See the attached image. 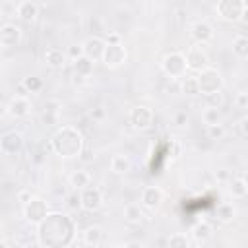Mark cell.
I'll list each match as a JSON object with an SVG mask.
<instances>
[{
    "instance_id": "6da1fadb",
    "label": "cell",
    "mask_w": 248,
    "mask_h": 248,
    "mask_svg": "<svg viewBox=\"0 0 248 248\" xmlns=\"http://www.w3.org/2000/svg\"><path fill=\"white\" fill-rule=\"evenodd\" d=\"M50 145H52V151L60 157H78L79 151L83 149V138L76 128L66 126L54 134Z\"/></svg>"
},
{
    "instance_id": "7a4b0ae2",
    "label": "cell",
    "mask_w": 248,
    "mask_h": 248,
    "mask_svg": "<svg viewBox=\"0 0 248 248\" xmlns=\"http://www.w3.org/2000/svg\"><path fill=\"white\" fill-rule=\"evenodd\" d=\"M39 225H41V229H39V244H48L50 246L52 236L58 234L60 231L74 232V223L64 213H46V217Z\"/></svg>"
},
{
    "instance_id": "3957f363",
    "label": "cell",
    "mask_w": 248,
    "mask_h": 248,
    "mask_svg": "<svg viewBox=\"0 0 248 248\" xmlns=\"http://www.w3.org/2000/svg\"><path fill=\"white\" fill-rule=\"evenodd\" d=\"M196 79H198V89H200L202 95H211L215 91H221V87H223L221 74L215 68H209V66L200 70V76Z\"/></svg>"
},
{
    "instance_id": "277c9868",
    "label": "cell",
    "mask_w": 248,
    "mask_h": 248,
    "mask_svg": "<svg viewBox=\"0 0 248 248\" xmlns=\"http://www.w3.org/2000/svg\"><path fill=\"white\" fill-rule=\"evenodd\" d=\"M217 12L227 21H238L246 16V4L244 0H219Z\"/></svg>"
},
{
    "instance_id": "5b68a950",
    "label": "cell",
    "mask_w": 248,
    "mask_h": 248,
    "mask_svg": "<svg viewBox=\"0 0 248 248\" xmlns=\"http://www.w3.org/2000/svg\"><path fill=\"white\" fill-rule=\"evenodd\" d=\"M163 70H165L167 76L180 79V78L186 74V60H184V56L178 54V52L167 54L165 60H163Z\"/></svg>"
},
{
    "instance_id": "8992f818",
    "label": "cell",
    "mask_w": 248,
    "mask_h": 248,
    "mask_svg": "<svg viewBox=\"0 0 248 248\" xmlns=\"http://www.w3.org/2000/svg\"><path fill=\"white\" fill-rule=\"evenodd\" d=\"M130 124L136 130H147L153 124V112L147 107H134L130 110Z\"/></svg>"
},
{
    "instance_id": "52a82bcc",
    "label": "cell",
    "mask_w": 248,
    "mask_h": 248,
    "mask_svg": "<svg viewBox=\"0 0 248 248\" xmlns=\"http://www.w3.org/2000/svg\"><path fill=\"white\" fill-rule=\"evenodd\" d=\"M101 60L105 62V66L116 68V66H120L126 60V50H124V46L120 43L118 45H105V50H103V58Z\"/></svg>"
},
{
    "instance_id": "ba28073f",
    "label": "cell",
    "mask_w": 248,
    "mask_h": 248,
    "mask_svg": "<svg viewBox=\"0 0 248 248\" xmlns=\"http://www.w3.org/2000/svg\"><path fill=\"white\" fill-rule=\"evenodd\" d=\"M184 60H186V68L196 70V72L207 68V64H209V58H207V54L202 50V46H192V48L186 52Z\"/></svg>"
},
{
    "instance_id": "9c48e42d",
    "label": "cell",
    "mask_w": 248,
    "mask_h": 248,
    "mask_svg": "<svg viewBox=\"0 0 248 248\" xmlns=\"http://www.w3.org/2000/svg\"><path fill=\"white\" fill-rule=\"evenodd\" d=\"M23 147V136L19 132H8L0 138V149L6 155H16Z\"/></svg>"
},
{
    "instance_id": "30bf717a",
    "label": "cell",
    "mask_w": 248,
    "mask_h": 248,
    "mask_svg": "<svg viewBox=\"0 0 248 248\" xmlns=\"http://www.w3.org/2000/svg\"><path fill=\"white\" fill-rule=\"evenodd\" d=\"M79 202H81V207L85 211H97L103 203L101 190L99 188H83L79 194Z\"/></svg>"
},
{
    "instance_id": "8fae6325",
    "label": "cell",
    "mask_w": 248,
    "mask_h": 248,
    "mask_svg": "<svg viewBox=\"0 0 248 248\" xmlns=\"http://www.w3.org/2000/svg\"><path fill=\"white\" fill-rule=\"evenodd\" d=\"M45 217H46V203H45L43 200H33V198H31V200L25 203V219H27L29 223L39 225Z\"/></svg>"
},
{
    "instance_id": "7c38bea8",
    "label": "cell",
    "mask_w": 248,
    "mask_h": 248,
    "mask_svg": "<svg viewBox=\"0 0 248 248\" xmlns=\"http://www.w3.org/2000/svg\"><path fill=\"white\" fill-rule=\"evenodd\" d=\"M21 39V29L14 23H6L0 27V45L6 46V48H12L19 43Z\"/></svg>"
},
{
    "instance_id": "4fadbf2b",
    "label": "cell",
    "mask_w": 248,
    "mask_h": 248,
    "mask_svg": "<svg viewBox=\"0 0 248 248\" xmlns=\"http://www.w3.org/2000/svg\"><path fill=\"white\" fill-rule=\"evenodd\" d=\"M105 41L101 37H89L81 46H83V54L89 58V60H101L103 58V50H105Z\"/></svg>"
},
{
    "instance_id": "5bb4252c",
    "label": "cell",
    "mask_w": 248,
    "mask_h": 248,
    "mask_svg": "<svg viewBox=\"0 0 248 248\" xmlns=\"http://www.w3.org/2000/svg\"><path fill=\"white\" fill-rule=\"evenodd\" d=\"M161 202H163V192L157 186H147L141 192V203L147 209H157L161 205Z\"/></svg>"
},
{
    "instance_id": "9a60e30c",
    "label": "cell",
    "mask_w": 248,
    "mask_h": 248,
    "mask_svg": "<svg viewBox=\"0 0 248 248\" xmlns=\"http://www.w3.org/2000/svg\"><path fill=\"white\" fill-rule=\"evenodd\" d=\"M29 101L27 97H14L10 103H8V112L14 116V118H23L29 114Z\"/></svg>"
},
{
    "instance_id": "2e32d148",
    "label": "cell",
    "mask_w": 248,
    "mask_h": 248,
    "mask_svg": "<svg viewBox=\"0 0 248 248\" xmlns=\"http://www.w3.org/2000/svg\"><path fill=\"white\" fill-rule=\"evenodd\" d=\"M192 37H194L196 43H202L203 45V43H207V41L213 39V27L209 23H205V21H198L192 27Z\"/></svg>"
},
{
    "instance_id": "e0dca14e",
    "label": "cell",
    "mask_w": 248,
    "mask_h": 248,
    "mask_svg": "<svg viewBox=\"0 0 248 248\" xmlns=\"http://www.w3.org/2000/svg\"><path fill=\"white\" fill-rule=\"evenodd\" d=\"M130 169H132V163L126 155H112V159H110V170L112 172L126 174V172H130Z\"/></svg>"
},
{
    "instance_id": "ac0fdd59",
    "label": "cell",
    "mask_w": 248,
    "mask_h": 248,
    "mask_svg": "<svg viewBox=\"0 0 248 248\" xmlns=\"http://www.w3.org/2000/svg\"><path fill=\"white\" fill-rule=\"evenodd\" d=\"M192 236H194L196 244H205V242L211 238V225L205 223V221L198 223V225L194 227V231H192Z\"/></svg>"
},
{
    "instance_id": "d6986e66",
    "label": "cell",
    "mask_w": 248,
    "mask_h": 248,
    "mask_svg": "<svg viewBox=\"0 0 248 248\" xmlns=\"http://www.w3.org/2000/svg\"><path fill=\"white\" fill-rule=\"evenodd\" d=\"M45 60H46V64L52 66V68H64V64H66V54H64L60 48H48V50L45 52Z\"/></svg>"
},
{
    "instance_id": "ffe728a7",
    "label": "cell",
    "mask_w": 248,
    "mask_h": 248,
    "mask_svg": "<svg viewBox=\"0 0 248 248\" xmlns=\"http://www.w3.org/2000/svg\"><path fill=\"white\" fill-rule=\"evenodd\" d=\"M74 72L76 74H81L85 78H89L93 74V60H89L85 54H81L79 58L74 60Z\"/></svg>"
},
{
    "instance_id": "44dd1931",
    "label": "cell",
    "mask_w": 248,
    "mask_h": 248,
    "mask_svg": "<svg viewBox=\"0 0 248 248\" xmlns=\"http://www.w3.org/2000/svg\"><path fill=\"white\" fill-rule=\"evenodd\" d=\"M103 236H105V232L101 227H89L83 232V242L89 246H99L103 242Z\"/></svg>"
},
{
    "instance_id": "7402d4cb",
    "label": "cell",
    "mask_w": 248,
    "mask_h": 248,
    "mask_svg": "<svg viewBox=\"0 0 248 248\" xmlns=\"http://www.w3.org/2000/svg\"><path fill=\"white\" fill-rule=\"evenodd\" d=\"M17 16L23 19V21H27V23H31L35 17H37V6L33 4V2H21L19 6H17Z\"/></svg>"
},
{
    "instance_id": "603a6c76",
    "label": "cell",
    "mask_w": 248,
    "mask_h": 248,
    "mask_svg": "<svg viewBox=\"0 0 248 248\" xmlns=\"http://www.w3.org/2000/svg\"><path fill=\"white\" fill-rule=\"evenodd\" d=\"M89 180H91V176H89L87 170H74V172L70 174V184H72L76 190L87 188V186H89Z\"/></svg>"
},
{
    "instance_id": "cb8c5ba5",
    "label": "cell",
    "mask_w": 248,
    "mask_h": 248,
    "mask_svg": "<svg viewBox=\"0 0 248 248\" xmlns=\"http://www.w3.org/2000/svg\"><path fill=\"white\" fill-rule=\"evenodd\" d=\"M180 93H184V95H198V93H200V89H198V79L184 74V76L180 78Z\"/></svg>"
},
{
    "instance_id": "d4e9b609",
    "label": "cell",
    "mask_w": 248,
    "mask_h": 248,
    "mask_svg": "<svg viewBox=\"0 0 248 248\" xmlns=\"http://www.w3.org/2000/svg\"><path fill=\"white\" fill-rule=\"evenodd\" d=\"M229 192H231V196L232 198H244L246 194H248V186H246V180L242 178V176H238V178H232V182H231V186H229Z\"/></svg>"
},
{
    "instance_id": "484cf974",
    "label": "cell",
    "mask_w": 248,
    "mask_h": 248,
    "mask_svg": "<svg viewBox=\"0 0 248 248\" xmlns=\"http://www.w3.org/2000/svg\"><path fill=\"white\" fill-rule=\"evenodd\" d=\"M124 217H126L128 223H140L143 219V211L138 203H128L124 207Z\"/></svg>"
},
{
    "instance_id": "4316f807",
    "label": "cell",
    "mask_w": 248,
    "mask_h": 248,
    "mask_svg": "<svg viewBox=\"0 0 248 248\" xmlns=\"http://www.w3.org/2000/svg\"><path fill=\"white\" fill-rule=\"evenodd\" d=\"M232 52L240 58H246L248 56V39L244 35H238L234 41H232Z\"/></svg>"
},
{
    "instance_id": "83f0119b",
    "label": "cell",
    "mask_w": 248,
    "mask_h": 248,
    "mask_svg": "<svg viewBox=\"0 0 248 248\" xmlns=\"http://www.w3.org/2000/svg\"><path fill=\"white\" fill-rule=\"evenodd\" d=\"M202 118L203 122L209 126V124H219L221 122V110L217 107H207L203 112H202Z\"/></svg>"
},
{
    "instance_id": "f1b7e54d",
    "label": "cell",
    "mask_w": 248,
    "mask_h": 248,
    "mask_svg": "<svg viewBox=\"0 0 248 248\" xmlns=\"http://www.w3.org/2000/svg\"><path fill=\"white\" fill-rule=\"evenodd\" d=\"M217 217H219V221H223V223L231 221V219L234 217V207H232L231 203H221V205L217 207Z\"/></svg>"
},
{
    "instance_id": "f546056e",
    "label": "cell",
    "mask_w": 248,
    "mask_h": 248,
    "mask_svg": "<svg viewBox=\"0 0 248 248\" xmlns=\"http://www.w3.org/2000/svg\"><path fill=\"white\" fill-rule=\"evenodd\" d=\"M167 244L170 246V248H188L190 246V240L186 238V234H172V236H169L167 238Z\"/></svg>"
},
{
    "instance_id": "4dcf8cb0",
    "label": "cell",
    "mask_w": 248,
    "mask_h": 248,
    "mask_svg": "<svg viewBox=\"0 0 248 248\" xmlns=\"http://www.w3.org/2000/svg\"><path fill=\"white\" fill-rule=\"evenodd\" d=\"M21 83L25 85V89H27L29 93H37V91H41V87H43V81H41V78H35V76H29V78H25Z\"/></svg>"
},
{
    "instance_id": "1f68e13d",
    "label": "cell",
    "mask_w": 248,
    "mask_h": 248,
    "mask_svg": "<svg viewBox=\"0 0 248 248\" xmlns=\"http://www.w3.org/2000/svg\"><path fill=\"white\" fill-rule=\"evenodd\" d=\"M207 136L211 140H221L225 136V126L219 122V124H209L207 126Z\"/></svg>"
},
{
    "instance_id": "d6a6232c",
    "label": "cell",
    "mask_w": 248,
    "mask_h": 248,
    "mask_svg": "<svg viewBox=\"0 0 248 248\" xmlns=\"http://www.w3.org/2000/svg\"><path fill=\"white\" fill-rule=\"evenodd\" d=\"M43 124H46V126H54V124H58V112L43 110Z\"/></svg>"
},
{
    "instance_id": "836d02e7",
    "label": "cell",
    "mask_w": 248,
    "mask_h": 248,
    "mask_svg": "<svg viewBox=\"0 0 248 248\" xmlns=\"http://www.w3.org/2000/svg\"><path fill=\"white\" fill-rule=\"evenodd\" d=\"M165 91H167V93H170V95H176V93H180V79H176V78H170V81L167 83Z\"/></svg>"
},
{
    "instance_id": "e575fe53",
    "label": "cell",
    "mask_w": 248,
    "mask_h": 248,
    "mask_svg": "<svg viewBox=\"0 0 248 248\" xmlns=\"http://www.w3.org/2000/svg\"><path fill=\"white\" fill-rule=\"evenodd\" d=\"M207 99H209V107H221V103H223V95H221V91H215V93H211V95H205Z\"/></svg>"
},
{
    "instance_id": "d590c367",
    "label": "cell",
    "mask_w": 248,
    "mask_h": 248,
    "mask_svg": "<svg viewBox=\"0 0 248 248\" xmlns=\"http://www.w3.org/2000/svg\"><path fill=\"white\" fill-rule=\"evenodd\" d=\"M234 103H236V107H238L240 110H244V108L248 107V93H246V91H240V93L236 95Z\"/></svg>"
},
{
    "instance_id": "8d00e7d4",
    "label": "cell",
    "mask_w": 248,
    "mask_h": 248,
    "mask_svg": "<svg viewBox=\"0 0 248 248\" xmlns=\"http://www.w3.org/2000/svg\"><path fill=\"white\" fill-rule=\"evenodd\" d=\"M60 107H62V103L58 99H50V101L45 103V110H48V112H58Z\"/></svg>"
},
{
    "instance_id": "74e56055",
    "label": "cell",
    "mask_w": 248,
    "mask_h": 248,
    "mask_svg": "<svg viewBox=\"0 0 248 248\" xmlns=\"http://www.w3.org/2000/svg\"><path fill=\"white\" fill-rule=\"evenodd\" d=\"M68 205H70L72 209L81 207V202H79V194H78V192H74V194H70V196H68Z\"/></svg>"
},
{
    "instance_id": "f35d334b",
    "label": "cell",
    "mask_w": 248,
    "mask_h": 248,
    "mask_svg": "<svg viewBox=\"0 0 248 248\" xmlns=\"http://www.w3.org/2000/svg\"><path fill=\"white\" fill-rule=\"evenodd\" d=\"M68 54L76 60V58H79V56L83 54V46H81V45H72V46H70V50H68Z\"/></svg>"
},
{
    "instance_id": "ab89813d",
    "label": "cell",
    "mask_w": 248,
    "mask_h": 248,
    "mask_svg": "<svg viewBox=\"0 0 248 248\" xmlns=\"http://www.w3.org/2000/svg\"><path fill=\"white\" fill-rule=\"evenodd\" d=\"M246 126H248V118H240V122H238V134H240V138H246L248 136Z\"/></svg>"
},
{
    "instance_id": "60d3db41",
    "label": "cell",
    "mask_w": 248,
    "mask_h": 248,
    "mask_svg": "<svg viewBox=\"0 0 248 248\" xmlns=\"http://www.w3.org/2000/svg\"><path fill=\"white\" fill-rule=\"evenodd\" d=\"M78 157H79L83 163H89V161H93V157H95V155H93V151L85 149V151H79V155H78Z\"/></svg>"
},
{
    "instance_id": "b9f144b4",
    "label": "cell",
    "mask_w": 248,
    "mask_h": 248,
    "mask_svg": "<svg viewBox=\"0 0 248 248\" xmlns=\"http://www.w3.org/2000/svg\"><path fill=\"white\" fill-rule=\"evenodd\" d=\"M105 43H107V45H118V43H120V35H118V33H108Z\"/></svg>"
},
{
    "instance_id": "7bdbcfd3",
    "label": "cell",
    "mask_w": 248,
    "mask_h": 248,
    "mask_svg": "<svg viewBox=\"0 0 248 248\" xmlns=\"http://www.w3.org/2000/svg\"><path fill=\"white\" fill-rule=\"evenodd\" d=\"M85 81H87V78H85V76H81V74H76V72H74V76H72V83H74V85H83Z\"/></svg>"
},
{
    "instance_id": "ee69618b",
    "label": "cell",
    "mask_w": 248,
    "mask_h": 248,
    "mask_svg": "<svg viewBox=\"0 0 248 248\" xmlns=\"http://www.w3.org/2000/svg\"><path fill=\"white\" fill-rule=\"evenodd\" d=\"M188 122V116H186V112H178L176 116H174V124L176 126H184Z\"/></svg>"
},
{
    "instance_id": "f6af8a7d",
    "label": "cell",
    "mask_w": 248,
    "mask_h": 248,
    "mask_svg": "<svg viewBox=\"0 0 248 248\" xmlns=\"http://www.w3.org/2000/svg\"><path fill=\"white\" fill-rule=\"evenodd\" d=\"M29 95V91L25 89V85L23 83H17L16 85V97H27Z\"/></svg>"
},
{
    "instance_id": "bcb514c9",
    "label": "cell",
    "mask_w": 248,
    "mask_h": 248,
    "mask_svg": "<svg viewBox=\"0 0 248 248\" xmlns=\"http://www.w3.org/2000/svg\"><path fill=\"white\" fill-rule=\"evenodd\" d=\"M89 116H91L93 120H101V118L105 116V110H103V108H93V110L89 112Z\"/></svg>"
},
{
    "instance_id": "7dc6e473",
    "label": "cell",
    "mask_w": 248,
    "mask_h": 248,
    "mask_svg": "<svg viewBox=\"0 0 248 248\" xmlns=\"http://www.w3.org/2000/svg\"><path fill=\"white\" fill-rule=\"evenodd\" d=\"M17 200H19V202H23V203H27V202L31 200V192H27V190H21V192L17 194Z\"/></svg>"
},
{
    "instance_id": "c3c4849f",
    "label": "cell",
    "mask_w": 248,
    "mask_h": 248,
    "mask_svg": "<svg viewBox=\"0 0 248 248\" xmlns=\"http://www.w3.org/2000/svg\"><path fill=\"white\" fill-rule=\"evenodd\" d=\"M215 176H217V180H227L229 178V172L227 170H219V172H215Z\"/></svg>"
},
{
    "instance_id": "681fc988",
    "label": "cell",
    "mask_w": 248,
    "mask_h": 248,
    "mask_svg": "<svg viewBox=\"0 0 248 248\" xmlns=\"http://www.w3.org/2000/svg\"><path fill=\"white\" fill-rule=\"evenodd\" d=\"M8 112V105H4V103H0V118L4 116Z\"/></svg>"
},
{
    "instance_id": "f907efd6",
    "label": "cell",
    "mask_w": 248,
    "mask_h": 248,
    "mask_svg": "<svg viewBox=\"0 0 248 248\" xmlns=\"http://www.w3.org/2000/svg\"><path fill=\"white\" fill-rule=\"evenodd\" d=\"M174 157H178L180 155V145H178V141H174V153H172Z\"/></svg>"
}]
</instances>
